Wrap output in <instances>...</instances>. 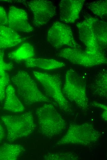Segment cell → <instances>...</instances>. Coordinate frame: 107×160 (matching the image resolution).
I'll return each instance as SVG.
<instances>
[{
  "label": "cell",
  "mask_w": 107,
  "mask_h": 160,
  "mask_svg": "<svg viewBox=\"0 0 107 160\" xmlns=\"http://www.w3.org/2000/svg\"><path fill=\"white\" fill-rule=\"evenodd\" d=\"M27 4L33 14V23L36 27L46 24L56 13V7L50 0H31Z\"/></svg>",
  "instance_id": "9"
},
{
  "label": "cell",
  "mask_w": 107,
  "mask_h": 160,
  "mask_svg": "<svg viewBox=\"0 0 107 160\" xmlns=\"http://www.w3.org/2000/svg\"><path fill=\"white\" fill-rule=\"evenodd\" d=\"M107 71L100 72L95 79L91 88L93 92L97 95L107 99Z\"/></svg>",
  "instance_id": "19"
},
{
  "label": "cell",
  "mask_w": 107,
  "mask_h": 160,
  "mask_svg": "<svg viewBox=\"0 0 107 160\" xmlns=\"http://www.w3.org/2000/svg\"><path fill=\"white\" fill-rule=\"evenodd\" d=\"M101 116L104 121L106 122L107 119V110H104Z\"/></svg>",
  "instance_id": "27"
},
{
  "label": "cell",
  "mask_w": 107,
  "mask_h": 160,
  "mask_svg": "<svg viewBox=\"0 0 107 160\" xmlns=\"http://www.w3.org/2000/svg\"><path fill=\"white\" fill-rule=\"evenodd\" d=\"M33 74L46 94L55 101L59 108L66 112H70L71 106L63 94L60 76L37 71H33Z\"/></svg>",
  "instance_id": "5"
},
{
  "label": "cell",
  "mask_w": 107,
  "mask_h": 160,
  "mask_svg": "<svg viewBox=\"0 0 107 160\" xmlns=\"http://www.w3.org/2000/svg\"><path fill=\"white\" fill-rule=\"evenodd\" d=\"M25 151L21 145L5 143L0 146V160H15Z\"/></svg>",
  "instance_id": "18"
},
{
  "label": "cell",
  "mask_w": 107,
  "mask_h": 160,
  "mask_svg": "<svg viewBox=\"0 0 107 160\" xmlns=\"http://www.w3.org/2000/svg\"><path fill=\"white\" fill-rule=\"evenodd\" d=\"M5 136V133L4 129L0 123V143L4 138Z\"/></svg>",
  "instance_id": "26"
},
{
  "label": "cell",
  "mask_w": 107,
  "mask_h": 160,
  "mask_svg": "<svg viewBox=\"0 0 107 160\" xmlns=\"http://www.w3.org/2000/svg\"><path fill=\"white\" fill-rule=\"evenodd\" d=\"M35 55L33 46L29 43L25 42L10 52L8 57L9 59L14 61H21L33 58Z\"/></svg>",
  "instance_id": "17"
},
{
  "label": "cell",
  "mask_w": 107,
  "mask_h": 160,
  "mask_svg": "<svg viewBox=\"0 0 107 160\" xmlns=\"http://www.w3.org/2000/svg\"><path fill=\"white\" fill-rule=\"evenodd\" d=\"M39 131L48 138L58 135L65 129L66 123L61 114L52 104L46 103L35 111Z\"/></svg>",
  "instance_id": "1"
},
{
  "label": "cell",
  "mask_w": 107,
  "mask_h": 160,
  "mask_svg": "<svg viewBox=\"0 0 107 160\" xmlns=\"http://www.w3.org/2000/svg\"><path fill=\"white\" fill-rule=\"evenodd\" d=\"M91 104L94 107L100 108L103 110H107V106L103 104L96 102H93Z\"/></svg>",
  "instance_id": "25"
},
{
  "label": "cell",
  "mask_w": 107,
  "mask_h": 160,
  "mask_svg": "<svg viewBox=\"0 0 107 160\" xmlns=\"http://www.w3.org/2000/svg\"><path fill=\"white\" fill-rule=\"evenodd\" d=\"M85 0H62L59 3L60 20L73 23L78 18Z\"/></svg>",
  "instance_id": "12"
},
{
  "label": "cell",
  "mask_w": 107,
  "mask_h": 160,
  "mask_svg": "<svg viewBox=\"0 0 107 160\" xmlns=\"http://www.w3.org/2000/svg\"><path fill=\"white\" fill-rule=\"evenodd\" d=\"M44 160H77L80 159L79 155L72 151L58 152L49 153L45 155Z\"/></svg>",
  "instance_id": "20"
},
{
  "label": "cell",
  "mask_w": 107,
  "mask_h": 160,
  "mask_svg": "<svg viewBox=\"0 0 107 160\" xmlns=\"http://www.w3.org/2000/svg\"><path fill=\"white\" fill-rule=\"evenodd\" d=\"M10 81L9 76L6 71L0 70V102H2L5 98L6 89Z\"/></svg>",
  "instance_id": "22"
},
{
  "label": "cell",
  "mask_w": 107,
  "mask_h": 160,
  "mask_svg": "<svg viewBox=\"0 0 107 160\" xmlns=\"http://www.w3.org/2000/svg\"><path fill=\"white\" fill-rule=\"evenodd\" d=\"M8 18L6 12L3 7L0 6V26H8Z\"/></svg>",
  "instance_id": "24"
},
{
  "label": "cell",
  "mask_w": 107,
  "mask_h": 160,
  "mask_svg": "<svg viewBox=\"0 0 107 160\" xmlns=\"http://www.w3.org/2000/svg\"><path fill=\"white\" fill-rule=\"evenodd\" d=\"M58 56L73 64L85 67H92L107 63L105 54L92 55L78 48H66L61 50Z\"/></svg>",
  "instance_id": "8"
},
{
  "label": "cell",
  "mask_w": 107,
  "mask_h": 160,
  "mask_svg": "<svg viewBox=\"0 0 107 160\" xmlns=\"http://www.w3.org/2000/svg\"><path fill=\"white\" fill-rule=\"evenodd\" d=\"M1 119L7 128V140L10 142L29 136L36 129L33 115L30 111L19 115L3 116Z\"/></svg>",
  "instance_id": "6"
},
{
  "label": "cell",
  "mask_w": 107,
  "mask_h": 160,
  "mask_svg": "<svg viewBox=\"0 0 107 160\" xmlns=\"http://www.w3.org/2000/svg\"><path fill=\"white\" fill-rule=\"evenodd\" d=\"M11 81L18 96L25 103L30 105L42 102H51L39 90L35 82L26 71H18L12 77Z\"/></svg>",
  "instance_id": "2"
},
{
  "label": "cell",
  "mask_w": 107,
  "mask_h": 160,
  "mask_svg": "<svg viewBox=\"0 0 107 160\" xmlns=\"http://www.w3.org/2000/svg\"><path fill=\"white\" fill-rule=\"evenodd\" d=\"M101 136L100 132L90 123L73 124L69 126L66 133L56 145L58 146L69 144L88 146L97 142Z\"/></svg>",
  "instance_id": "4"
},
{
  "label": "cell",
  "mask_w": 107,
  "mask_h": 160,
  "mask_svg": "<svg viewBox=\"0 0 107 160\" xmlns=\"http://www.w3.org/2000/svg\"><path fill=\"white\" fill-rule=\"evenodd\" d=\"M47 38L50 44L57 48L78 47L71 28L61 22L53 23L48 30Z\"/></svg>",
  "instance_id": "7"
},
{
  "label": "cell",
  "mask_w": 107,
  "mask_h": 160,
  "mask_svg": "<svg viewBox=\"0 0 107 160\" xmlns=\"http://www.w3.org/2000/svg\"><path fill=\"white\" fill-rule=\"evenodd\" d=\"M89 9L95 14L100 17H105L107 14V1L99 0L89 3Z\"/></svg>",
  "instance_id": "21"
},
{
  "label": "cell",
  "mask_w": 107,
  "mask_h": 160,
  "mask_svg": "<svg viewBox=\"0 0 107 160\" xmlns=\"http://www.w3.org/2000/svg\"><path fill=\"white\" fill-rule=\"evenodd\" d=\"M4 50H0V70H10L13 68V64L5 62L4 60Z\"/></svg>",
  "instance_id": "23"
},
{
  "label": "cell",
  "mask_w": 107,
  "mask_h": 160,
  "mask_svg": "<svg viewBox=\"0 0 107 160\" xmlns=\"http://www.w3.org/2000/svg\"><path fill=\"white\" fill-rule=\"evenodd\" d=\"M5 100L3 109L14 113H19L23 111L24 107L17 98L15 90L11 85L7 86L5 94Z\"/></svg>",
  "instance_id": "15"
},
{
  "label": "cell",
  "mask_w": 107,
  "mask_h": 160,
  "mask_svg": "<svg viewBox=\"0 0 107 160\" xmlns=\"http://www.w3.org/2000/svg\"><path fill=\"white\" fill-rule=\"evenodd\" d=\"M25 65L27 67H38L46 70H53L65 66L64 62L55 59L34 58L26 60Z\"/></svg>",
  "instance_id": "14"
},
{
  "label": "cell",
  "mask_w": 107,
  "mask_h": 160,
  "mask_svg": "<svg viewBox=\"0 0 107 160\" xmlns=\"http://www.w3.org/2000/svg\"><path fill=\"white\" fill-rule=\"evenodd\" d=\"M92 18L91 16H88L77 24L79 39L85 45L84 51L87 54L92 55L105 54L99 46L92 30Z\"/></svg>",
  "instance_id": "10"
},
{
  "label": "cell",
  "mask_w": 107,
  "mask_h": 160,
  "mask_svg": "<svg viewBox=\"0 0 107 160\" xmlns=\"http://www.w3.org/2000/svg\"><path fill=\"white\" fill-rule=\"evenodd\" d=\"M107 23L92 17L91 27L100 48H106L107 41Z\"/></svg>",
  "instance_id": "16"
},
{
  "label": "cell",
  "mask_w": 107,
  "mask_h": 160,
  "mask_svg": "<svg viewBox=\"0 0 107 160\" xmlns=\"http://www.w3.org/2000/svg\"><path fill=\"white\" fill-rule=\"evenodd\" d=\"M27 38L9 27L0 26V50L15 46Z\"/></svg>",
  "instance_id": "13"
},
{
  "label": "cell",
  "mask_w": 107,
  "mask_h": 160,
  "mask_svg": "<svg viewBox=\"0 0 107 160\" xmlns=\"http://www.w3.org/2000/svg\"><path fill=\"white\" fill-rule=\"evenodd\" d=\"M62 91L65 97L75 103L82 110L85 111L89 106L86 93V84L84 80L72 68L65 74Z\"/></svg>",
  "instance_id": "3"
},
{
  "label": "cell",
  "mask_w": 107,
  "mask_h": 160,
  "mask_svg": "<svg viewBox=\"0 0 107 160\" xmlns=\"http://www.w3.org/2000/svg\"><path fill=\"white\" fill-rule=\"evenodd\" d=\"M8 18V27L16 32L29 33L34 30L29 22L27 12L22 9L11 6Z\"/></svg>",
  "instance_id": "11"
}]
</instances>
